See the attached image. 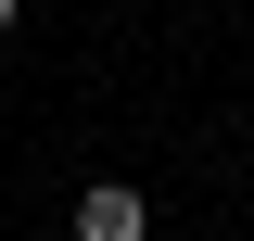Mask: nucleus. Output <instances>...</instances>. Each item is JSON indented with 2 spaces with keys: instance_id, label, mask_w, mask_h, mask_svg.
I'll list each match as a JSON object with an SVG mask.
<instances>
[{
  "instance_id": "1",
  "label": "nucleus",
  "mask_w": 254,
  "mask_h": 241,
  "mask_svg": "<svg viewBox=\"0 0 254 241\" xmlns=\"http://www.w3.org/2000/svg\"><path fill=\"white\" fill-rule=\"evenodd\" d=\"M140 229H153V203H140L127 178H89V190H76V241H140Z\"/></svg>"
},
{
  "instance_id": "2",
  "label": "nucleus",
  "mask_w": 254,
  "mask_h": 241,
  "mask_svg": "<svg viewBox=\"0 0 254 241\" xmlns=\"http://www.w3.org/2000/svg\"><path fill=\"white\" fill-rule=\"evenodd\" d=\"M0 26H13V0H0Z\"/></svg>"
}]
</instances>
